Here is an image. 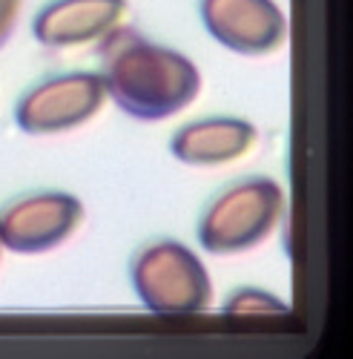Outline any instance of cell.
Listing matches in <instances>:
<instances>
[{
  "label": "cell",
  "instance_id": "cell-1",
  "mask_svg": "<svg viewBox=\"0 0 353 359\" xmlns=\"http://www.w3.org/2000/svg\"><path fill=\"white\" fill-rule=\"evenodd\" d=\"M106 101L135 121L155 124L187 109L201 93V69L179 49L146 41L118 23L98 41Z\"/></svg>",
  "mask_w": 353,
  "mask_h": 359
},
{
  "label": "cell",
  "instance_id": "cell-2",
  "mask_svg": "<svg viewBox=\"0 0 353 359\" xmlns=\"http://www.w3.org/2000/svg\"><path fill=\"white\" fill-rule=\"evenodd\" d=\"M284 213V190L268 175H247L227 184L201 210L195 236L210 256H233L258 248L273 236Z\"/></svg>",
  "mask_w": 353,
  "mask_h": 359
},
{
  "label": "cell",
  "instance_id": "cell-3",
  "mask_svg": "<svg viewBox=\"0 0 353 359\" xmlns=\"http://www.w3.org/2000/svg\"><path fill=\"white\" fill-rule=\"evenodd\" d=\"M130 282L141 305L158 316H195L213 302V279L201 256L179 238H155L135 250Z\"/></svg>",
  "mask_w": 353,
  "mask_h": 359
},
{
  "label": "cell",
  "instance_id": "cell-4",
  "mask_svg": "<svg viewBox=\"0 0 353 359\" xmlns=\"http://www.w3.org/2000/svg\"><path fill=\"white\" fill-rule=\"evenodd\" d=\"M104 104L106 89L101 72L49 75L20 95L15 124L26 135H57L90 124Z\"/></svg>",
  "mask_w": 353,
  "mask_h": 359
},
{
  "label": "cell",
  "instance_id": "cell-5",
  "mask_svg": "<svg viewBox=\"0 0 353 359\" xmlns=\"http://www.w3.org/2000/svg\"><path fill=\"white\" fill-rule=\"evenodd\" d=\"M83 222V201L67 190H35L4 204L0 245L20 256L49 253L69 242Z\"/></svg>",
  "mask_w": 353,
  "mask_h": 359
},
{
  "label": "cell",
  "instance_id": "cell-6",
  "mask_svg": "<svg viewBox=\"0 0 353 359\" xmlns=\"http://www.w3.org/2000/svg\"><path fill=\"white\" fill-rule=\"evenodd\" d=\"M198 15L216 43L244 57L270 55L287 38L276 0H198Z\"/></svg>",
  "mask_w": 353,
  "mask_h": 359
},
{
  "label": "cell",
  "instance_id": "cell-7",
  "mask_svg": "<svg viewBox=\"0 0 353 359\" xmlns=\"http://www.w3.org/2000/svg\"><path fill=\"white\" fill-rule=\"evenodd\" d=\"M127 0H49L32 23V35L46 49L95 43L124 20Z\"/></svg>",
  "mask_w": 353,
  "mask_h": 359
},
{
  "label": "cell",
  "instance_id": "cell-8",
  "mask_svg": "<svg viewBox=\"0 0 353 359\" xmlns=\"http://www.w3.org/2000/svg\"><path fill=\"white\" fill-rule=\"evenodd\" d=\"M256 141L258 130L247 118L216 115L175 130L169 138V156L187 167H219L244 158Z\"/></svg>",
  "mask_w": 353,
  "mask_h": 359
},
{
  "label": "cell",
  "instance_id": "cell-9",
  "mask_svg": "<svg viewBox=\"0 0 353 359\" xmlns=\"http://www.w3.org/2000/svg\"><path fill=\"white\" fill-rule=\"evenodd\" d=\"M290 308L279 296L261 290V287H239L227 296L224 302V316L230 319H273V316H287Z\"/></svg>",
  "mask_w": 353,
  "mask_h": 359
},
{
  "label": "cell",
  "instance_id": "cell-10",
  "mask_svg": "<svg viewBox=\"0 0 353 359\" xmlns=\"http://www.w3.org/2000/svg\"><path fill=\"white\" fill-rule=\"evenodd\" d=\"M20 9H23V0H0V49H4L6 41L12 38Z\"/></svg>",
  "mask_w": 353,
  "mask_h": 359
},
{
  "label": "cell",
  "instance_id": "cell-11",
  "mask_svg": "<svg viewBox=\"0 0 353 359\" xmlns=\"http://www.w3.org/2000/svg\"><path fill=\"white\" fill-rule=\"evenodd\" d=\"M0 253H4V245H0Z\"/></svg>",
  "mask_w": 353,
  "mask_h": 359
}]
</instances>
